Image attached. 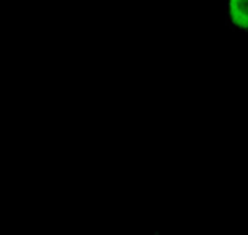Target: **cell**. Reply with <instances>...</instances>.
Here are the masks:
<instances>
[{
  "label": "cell",
  "instance_id": "6da1fadb",
  "mask_svg": "<svg viewBox=\"0 0 248 235\" xmlns=\"http://www.w3.org/2000/svg\"><path fill=\"white\" fill-rule=\"evenodd\" d=\"M226 8L231 26L248 32V0H227Z\"/></svg>",
  "mask_w": 248,
  "mask_h": 235
}]
</instances>
